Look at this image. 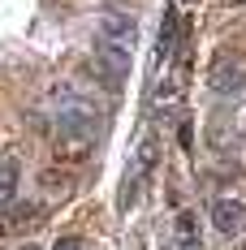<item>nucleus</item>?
<instances>
[{
  "label": "nucleus",
  "mask_w": 246,
  "mask_h": 250,
  "mask_svg": "<svg viewBox=\"0 0 246 250\" xmlns=\"http://www.w3.org/2000/svg\"><path fill=\"white\" fill-rule=\"evenodd\" d=\"M238 246H242V250H246V225H242V233H238Z\"/></svg>",
  "instance_id": "11"
},
{
  "label": "nucleus",
  "mask_w": 246,
  "mask_h": 250,
  "mask_svg": "<svg viewBox=\"0 0 246 250\" xmlns=\"http://www.w3.org/2000/svg\"><path fill=\"white\" fill-rule=\"evenodd\" d=\"M181 4H190V0H181Z\"/></svg>",
  "instance_id": "14"
},
{
  "label": "nucleus",
  "mask_w": 246,
  "mask_h": 250,
  "mask_svg": "<svg viewBox=\"0 0 246 250\" xmlns=\"http://www.w3.org/2000/svg\"><path fill=\"white\" fill-rule=\"evenodd\" d=\"M177 250H203L199 246V229H195V216H190V211L177 216Z\"/></svg>",
  "instance_id": "8"
},
{
  "label": "nucleus",
  "mask_w": 246,
  "mask_h": 250,
  "mask_svg": "<svg viewBox=\"0 0 246 250\" xmlns=\"http://www.w3.org/2000/svg\"><path fill=\"white\" fill-rule=\"evenodd\" d=\"M39 220H44V207L39 203H13V207L0 211V233H26Z\"/></svg>",
  "instance_id": "5"
},
{
  "label": "nucleus",
  "mask_w": 246,
  "mask_h": 250,
  "mask_svg": "<svg viewBox=\"0 0 246 250\" xmlns=\"http://www.w3.org/2000/svg\"><path fill=\"white\" fill-rule=\"evenodd\" d=\"M99 48H117V52H130L138 48V22L125 18V13H108L99 22Z\"/></svg>",
  "instance_id": "3"
},
{
  "label": "nucleus",
  "mask_w": 246,
  "mask_h": 250,
  "mask_svg": "<svg viewBox=\"0 0 246 250\" xmlns=\"http://www.w3.org/2000/svg\"><path fill=\"white\" fill-rule=\"evenodd\" d=\"M177 43H181V18L169 9V13H164V22H160V56L173 61V56H177Z\"/></svg>",
  "instance_id": "7"
},
{
  "label": "nucleus",
  "mask_w": 246,
  "mask_h": 250,
  "mask_svg": "<svg viewBox=\"0 0 246 250\" xmlns=\"http://www.w3.org/2000/svg\"><path fill=\"white\" fill-rule=\"evenodd\" d=\"M246 225V207L238 199H216L212 203V229L224 233V237H233V233H242Z\"/></svg>",
  "instance_id": "4"
},
{
  "label": "nucleus",
  "mask_w": 246,
  "mask_h": 250,
  "mask_svg": "<svg viewBox=\"0 0 246 250\" xmlns=\"http://www.w3.org/2000/svg\"><path fill=\"white\" fill-rule=\"evenodd\" d=\"M52 250H87V242H82V237H61Z\"/></svg>",
  "instance_id": "10"
},
{
  "label": "nucleus",
  "mask_w": 246,
  "mask_h": 250,
  "mask_svg": "<svg viewBox=\"0 0 246 250\" xmlns=\"http://www.w3.org/2000/svg\"><path fill=\"white\" fill-rule=\"evenodd\" d=\"M22 250H39V246H30V242H26V246H22Z\"/></svg>",
  "instance_id": "13"
},
{
  "label": "nucleus",
  "mask_w": 246,
  "mask_h": 250,
  "mask_svg": "<svg viewBox=\"0 0 246 250\" xmlns=\"http://www.w3.org/2000/svg\"><path fill=\"white\" fill-rule=\"evenodd\" d=\"M39 186H44V190H61V194H69V190H74V177L56 173V168H44V173H39Z\"/></svg>",
  "instance_id": "9"
},
{
  "label": "nucleus",
  "mask_w": 246,
  "mask_h": 250,
  "mask_svg": "<svg viewBox=\"0 0 246 250\" xmlns=\"http://www.w3.org/2000/svg\"><path fill=\"white\" fill-rule=\"evenodd\" d=\"M18 181H22V155H18V151H4V155H0V211L13 207Z\"/></svg>",
  "instance_id": "6"
},
{
  "label": "nucleus",
  "mask_w": 246,
  "mask_h": 250,
  "mask_svg": "<svg viewBox=\"0 0 246 250\" xmlns=\"http://www.w3.org/2000/svg\"><path fill=\"white\" fill-rule=\"evenodd\" d=\"M207 91L212 95H242L246 91V61L242 56H229V52H221L216 61H212V69H207Z\"/></svg>",
  "instance_id": "2"
},
{
  "label": "nucleus",
  "mask_w": 246,
  "mask_h": 250,
  "mask_svg": "<svg viewBox=\"0 0 246 250\" xmlns=\"http://www.w3.org/2000/svg\"><path fill=\"white\" fill-rule=\"evenodd\" d=\"M99 138V112L87 100H65L56 112V160H87Z\"/></svg>",
  "instance_id": "1"
},
{
  "label": "nucleus",
  "mask_w": 246,
  "mask_h": 250,
  "mask_svg": "<svg viewBox=\"0 0 246 250\" xmlns=\"http://www.w3.org/2000/svg\"><path fill=\"white\" fill-rule=\"evenodd\" d=\"M229 4H238V9H246V0H229Z\"/></svg>",
  "instance_id": "12"
}]
</instances>
